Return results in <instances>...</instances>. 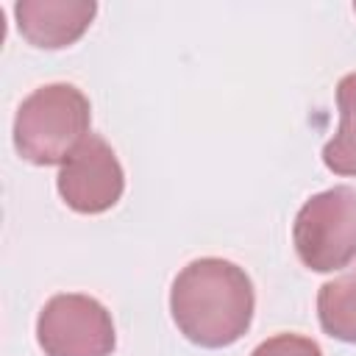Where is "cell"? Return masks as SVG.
<instances>
[{
    "mask_svg": "<svg viewBox=\"0 0 356 356\" xmlns=\"http://www.w3.org/2000/svg\"><path fill=\"white\" fill-rule=\"evenodd\" d=\"M256 309L250 275L220 256L181 267L170 289V314L178 331L200 348H228L245 337Z\"/></svg>",
    "mask_w": 356,
    "mask_h": 356,
    "instance_id": "cell-1",
    "label": "cell"
},
{
    "mask_svg": "<svg viewBox=\"0 0 356 356\" xmlns=\"http://www.w3.org/2000/svg\"><path fill=\"white\" fill-rule=\"evenodd\" d=\"M92 106L72 83H44L33 89L14 117L17 153L39 167L64 164L89 136Z\"/></svg>",
    "mask_w": 356,
    "mask_h": 356,
    "instance_id": "cell-2",
    "label": "cell"
},
{
    "mask_svg": "<svg viewBox=\"0 0 356 356\" xmlns=\"http://www.w3.org/2000/svg\"><path fill=\"white\" fill-rule=\"evenodd\" d=\"M292 245L314 273H334L356 259V189L331 186L312 195L295 214Z\"/></svg>",
    "mask_w": 356,
    "mask_h": 356,
    "instance_id": "cell-3",
    "label": "cell"
},
{
    "mask_svg": "<svg viewBox=\"0 0 356 356\" xmlns=\"http://www.w3.org/2000/svg\"><path fill=\"white\" fill-rule=\"evenodd\" d=\"M36 342L44 356H111L117 334L111 312L97 298L58 292L36 317Z\"/></svg>",
    "mask_w": 356,
    "mask_h": 356,
    "instance_id": "cell-4",
    "label": "cell"
},
{
    "mask_svg": "<svg viewBox=\"0 0 356 356\" xmlns=\"http://www.w3.org/2000/svg\"><path fill=\"white\" fill-rule=\"evenodd\" d=\"M61 200L78 214H103L125 192V172L100 134H89L61 164L56 178Z\"/></svg>",
    "mask_w": 356,
    "mask_h": 356,
    "instance_id": "cell-5",
    "label": "cell"
},
{
    "mask_svg": "<svg viewBox=\"0 0 356 356\" xmlns=\"http://www.w3.org/2000/svg\"><path fill=\"white\" fill-rule=\"evenodd\" d=\"M97 14L95 0H19L14 3L17 28L25 42L58 50L78 42Z\"/></svg>",
    "mask_w": 356,
    "mask_h": 356,
    "instance_id": "cell-6",
    "label": "cell"
},
{
    "mask_svg": "<svg viewBox=\"0 0 356 356\" xmlns=\"http://www.w3.org/2000/svg\"><path fill=\"white\" fill-rule=\"evenodd\" d=\"M317 317L328 337L339 342H356V261L342 275L320 286Z\"/></svg>",
    "mask_w": 356,
    "mask_h": 356,
    "instance_id": "cell-7",
    "label": "cell"
},
{
    "mask_svg": "<svg viewBox=\"0 0 356 356\" xmlns=\"http://www.w3.org/2000/svg\"><path fill=\"white\" fill-rule=\"evenodd\" d=\"M339 128L323 147V164L334 175H356V72H348L337 83Z\"/></svg>",
    "mask_w": 356,
    "mask_h": 356,
    "instance_id": "cell-8",
    "label": "cell"
},
{
    "mask_svg": "<svg viewBox=\"0 0 356 356\" xmlns=\"http://www.w3.org/2000/svg\"><path fill=\"white\" fill-rule=\"evenodd\" d=\"M250 356H323V350L312 337L275 334V337L264 339L261 345H256V350Z\"/></svg>",
    "mask_w": 356,
    "mask_h": 356,
    "instance_id": "cell-9",
    "label": "cell"
},
{
    "mask_svg": "<svg viewBox=\"0 0 356 356\" xmlns=\"http://www.w3.org/2000/svg\"><path fill=\"white\" fill-rule=\"evenodd\" d=\"M353 11H356V3H353Z\"/></svg>",
    "mask_w": 356,
    "mask_h": 356,
    "instance_id": "cell-10",
    "label": "cell"
}]
</instances>
